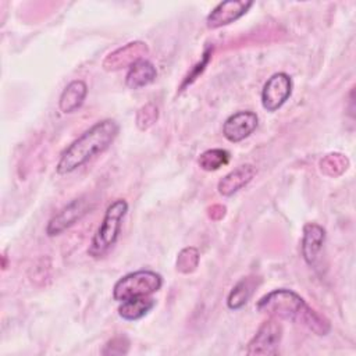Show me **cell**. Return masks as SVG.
I'll list each match as a JSON object with an SVG mask.
<instances>
[{"label": "cell", "instance_id": "cell-1", "mask_svg": "<svg viewBox=\"0 0 356 356\" xmlns=\"http://www.w3.org/2000/svg\"><path fill=\"white\" fill-rule=\"evenodd\" d=\"M256 309L270 317L302 324L317 335H327L331 330L328 320L312 309L303 298L291 289L281 288L268 292L257 302Z\"/></svg>", "mask_w": 356, "mask_h": 356}, {"label": "cell", "instance_id": "cell-2", "mask_svg": "<svg viewBox=\"0 0 356 356\" xmlns=\"http://www.w3.org/2000/svg\"><path fill=\"white\" fill-rule=\"evenodd\" d=\"M118 129V124L110 118L96 122L63 152L57 163V172L70 174L96 154L103 153L117 138Z\"/></svg>", "mask_w": 356, "mask_h": 356}, {"label": "cell", "instance_id": "cell-3", "mask_svg": "<svg viewBox=\"0 0 356 356\" xmlns=\"http://www.w3.org/2000/svg\"><path fill=\"white\" fill-rule=\"evenodd\" d=\"M128 211V203L124 199L114 200L106 210L102 224L99 225L88 249L89 256L99 259L103 257L117 242L122 220Z\"/></svg>", "mask_w": 356, "mask_h": 356}, {"label": "cell", "instance_id": "cell-4", "mask_svg": "<svg viewBox=\"0 0 356 356\" xmlns=\"http://www.w3.org/2000/svg\"><path fill=\"white\" fill-rule=\"evenodd\" d=\"M163 285V277L152 270H139L120 278L113 288V298L124 302L134 298L150 296Z\"/></svg>", "mask_w": 356, "mask_h": 356}, {"label": "cell", "instance_id": "cell-5", "mask_svg": "<svg viewBox=\"0 0 356 356\" xmlns=\"http://www.w3.org/2000/svg\"><path fill=\"white\" fill-rule=\"evenodd\" d=\"M281 338H282V327L277 321V318L271 317L260 325L256 335L250 339V342L248 343L246 353L257 355V356L277 355Z\"/></svg>", "mask_w": 356, "mask_h": 356}, {"label": "cell", "instance_id": "cell-6", "mask_svg": "<svg viewBox=\"0 0 356 356\" xmlns=\"http://www.w3.org/2000/svg\"><path fill=\"white\" fill-rule=\"evenodd\" d=\"M90 202L86 196H81L74 199L72 202H70L67 206H64L57 214H54L47 227H46V232L49 236H56L58 234H61L63 231H65L67 228H70L71 225H74L78 220H81L90 209Z\"/></svg>", "mask_w": 356, "mask_h": 356}, {"label": "cell", "instance_id": "cell-7", "mask_svg": "<svg viewBox=\"0 0 356 356\" xmlns=\"http://www.w3.org/2000/svg\"><path fill=\"white\" fill-rule=\"evenodd\" d=\"M292 93V79L285 72L271 75L261 90V104L267 111L278 110Z\"/></svg>", "mask_w": 356, "mask_h": 356}, {"label": "cell", "instance_id": "cell-8", "mask_svg": "<svg viewBox=\"0 0 356 356\" xmlns=\"http://www.w3.org/2000/svg\"><path fill=\"white\" fill-rule=\"evenodd\" d=\"M253 6V1L246 0H228L217 4L213 11L206 18V25L210 29L221 28L224 25H228L236 19H239L242 15L248 13V10Z\"/></svg>", "mask_w": 356, "mask_h": 356}, {"label": "cell", "instance_id": "cell-9", "mask_svg": "<svg viewBox=\"0 0 356 356\" xmlns=\"http://www.w3.org/2000/svg\"><path fill=\"white\" fill-rule=\"evenodd\" d=\"M259 118L253 111H238L229 115L222 125V135L229 142H241L257 127Z\"/></svg>", "mask_w": 356, "mask_h": 356}, {"label": "cell", "instance_id": "cell-10", "mask_svg": "<svg viewBox=\"0 0 356 356\" xmlns=\"http://www.w3.org/2000/svg\"><path fill=\"white\" fill-rule=\"evenodd\" d=\"M147 46L143 42L127 43L125 46L117 49L104 58L103 68L107 71H115L124 67H131L136 61L142 60L143 56L147 54Z\"/></svg>", "mask_w": 356, "mask_h": 356}, {"label": "cell", "instance_id": "cell-11", "mask_svg": "<svg viewBox=\"0 0 356 356\" xmlns=\"http://www.w3.org/2000/svg\"><path fill=\"white\" fill-rule=\"evenodd\" d=\"M324 242H325V231L321 225L309 222L303 227L302 256L305 261L313 268L317 267V261L320 260Z\"/></svg>", "mask_w": 356, "mask_h": 356}, {"label": "cell", "instance_id": "cell-12", "mask_svg": "<svg viewBox=\"0 0 356 356\" xmlns=\"http://www.w3.org/2000/svg\"><path fill=\"white\" fill-rule=\"evenodd\" d=\"M256 167H253L252 164H242L235 170L229 171L227 175H224L218 181L217 189L222 196H231L243 186H246L253 179Z\"/></svg>", "mask_w": 356, "mask_h": 356}, {"label": "cell", "instance_id": "cell-13", "mask_svg": "<svg viewBox=\"0 0 356 356\" xmlns=\"http://www.w3.org/2000/svg\"><path fill=\"white\" fill-rule=\"evenodd\" d=\"M156 67L150 61L142 58L129 67L125 76V83L131 89H140L150 85L156 79Z\"/></svg>", "mask_w": 356, "mask_h": 356}, {"label": "cell", "instance_id": "cell-14", "mask_svg": "<svg viewBox=\"0 0 356 356\" xmlns=\"http://www.w3.org/2000/svg\"><path fill=\"white\" fill-rule=\"evenodd\" d=\"M86 93H88V86L83 81L76 79V81L70 82L64 88V90L60 96V102H58L60 110L65 114L78 110L82 106V103L86 97Z\"/></svg>", "mask_w": 356, "mask_h": 356}, {"label": "cell", "instance_id": "cell-15", "mask_svg": "<svg viewBox=\"0 0 356 356\" xmlns=\"http://www.w3.org/2000/svg\"><path fill=\"white\" fill-rule=\"evenodd\" d=\"M257 285L259 282H257V278L254 277H243L242 280H239L228 295V299H227L228 307L231 310H238L243 307L250 299V296L253 295Z\"/></svg>", "mask_w": 356, "mask_h": 356}, {"label": "cell", "instance_id": "cell-16", "mask_svg": "<svg viewBox=\"0 0 356 356\" xmlns=\"http://www.w3.org/2000/svg\"><path fill=\"white\" fill-rule=\"evenodd\" d=\"M154 299L149 296L128 299L121 302V306L118 307V314L127 321H135L145 317L154 307Z\"/></svg>", "mask_w": 356, "mask_h": 356}, {"label": "cell", "instance_id": "cell-17", "mask_svg": "<svg viewBox=\"0 0 356 356\" xmlns=\"http://www.w3.org/2000/svg\"><path fill=\"white\" fill-rule=\"evenodd\" d=\"M229 161V153L224 149H210L200 154L197 163L204 171H216Z\"/></svg>", "mask_w": 356, "mask_h": 356}, {"label": "cell", "instance_id": "cell-18", "mask_svg": "<svg viewBox=\"0 0 356 356\" xmlns=\"http://www.w3.org/2000/svg\"><path fill=\"white\" fill-rule=\"evenodd\" d=\"M320 167L321 171L327 175L331 177H337L339 174H342L346 167H348V159L339 153H332L325 156L321 161H320Z\"/></svg>", "mask_w": 356, "mask_h": 356}, {"label": "cell", "instance_id": "cell-19", "mask_svg": "<svg viewBox=\"0 0 356 356\" xmlns=\"http://www.w3.org/2000/svg\"><path fill=\"white\" fill-rule=\"evenodd\" d=\"M199 263V252L195 248H185L184 250H181V253L178 254L177 259V268L181 273H192Z\"/></svg>", "mask_w": 356, "mask_h": 356}, {"label": "cell", "instance_id": "cell-20", "mask_svg": "<svg viewBox=\"0 0 356 356\" xmlns=\"http://www.w3.org/2000/svg\"><path fill=\"white\" fill-rule=\"evenodd\" d=\"M159 118V110L153 103L143 106L136 114V125L139 129L150 128Z\"/></svg>", "mask_w": 356, "mask_h": 356}, {"label": "cell", "instance_id": "cell-21", "mask_svg": "<svg viewBox=\"0 0 356 356\" xmlns=\"http://www.w3.org/2000/svg\"><path fill=\"white\" fill-rule=\"evenodd\" d=\"M204 57L202 58V61L200 63H197L196 65H195V68L191 71V74H188V76L185 78V81H184V85H189V83H192L196 78H197V75L199 74H202V71L204 70V67L207 65V63H209V60H210V56H211V50H206V53L203 54Z\"/></svg>", "mask_w": 356, "mask_h": 356}]
</instances>
